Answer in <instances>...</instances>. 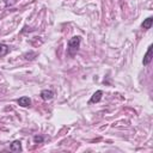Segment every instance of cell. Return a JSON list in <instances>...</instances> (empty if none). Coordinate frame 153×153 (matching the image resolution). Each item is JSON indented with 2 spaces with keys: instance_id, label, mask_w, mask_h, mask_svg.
Returning <instances> with one entry per match:
<instances>
[{
  "instance_id": "cell-5",
  "label": "cell",
  "mask_w": 153,
  "mask_h": 153,
  "mask_svg": "<svg viewBox=\"0 0 153 153\" xmlns=\"http://www.w3.org/2000/svg\"><path fill=\"white\" fill-rule=\"evenodd\" d=\"M10 151L12 152H22L23 148H22V142L19 140H14L11 145H10Z\"/></svg>"
},
{
  "instance_id": "cell-3",
  "label": "cell",
  "mask_w": 153,
  "mask_h": 153,
  "mask_svg": "<svg viewBox=\"0 0 153 153\" xmlns=\"http://www.w3.org/2000/svg\"><path fill=\"white\" fill-rule=\"evenodd\" d=\"M102 97H103V91H102V90H98V91H96V92H94V93L91 96L90 103H91V104L98 103V102L102 99Z\"/></svg>"
},
{
  "instance_id": "cell-2",
  "label": "cell",
  "mask_w": 153,
  "mask_h": 153,
  "mask_svg": "<svg viewBox=\"0 0 153 153\" xmlns=\"http://www.w3.org/2000/svg\"><path fill=\"white\" fill-rule=\"evenodd\" d=\"M152 50H153V47L152 45H149L148 48H147V51H146V54H145V56H143V60H142V63H143V66H148L149 63H151V61H152Z\"/></svg>"
},
{
  "instance_id": "cell-7",
  "label": "cell",
  "mask_w": 153,
  "mask_h": 153,
  "mask_svg": "<svg viewBox=\"0 0 153 153\" xmlns=\"http://www.w3.org/2000/svg\"><path fill=\"white\" fill-rule=\"evenodd\" d=\"M152 24H153V18H152V17H148V18H146V19L142 22L141 27H142L143 30H148V29H151Z\"/></svg>"
},
{
  "instance_id": "cell-9",
  "label": "cell",
  "mask_w": 153,
  "mask_h": 153,
  "mask_svg": "<svg viewBox=\"0 0 153 153\" xmlns=\"http://www.w3.org/2000/svg\"><path fill=\"white\" fill-rule=\"evenodd\" d=\"M32 140H33L35 143H42V142L44 141V137H43L42 135H35V136L32 137Z\"/></svg>"
},
{
  "instance_id": "cell-4",
  "label": "cell",
  "mask_w": 153,
  "mask_h": 153,
  "mask_svg": "<svg viewBox=\"0 0 153 153\" xmlns=\"http://www.w3.org/2000/svg\"><path fill=\"white\" fill-rule=\"evenodd\" d=\"M53 97H54V92L51 91V90H42V92H41V98L43 99V100H50V99H53Z\"/></svg>"
},
{
  "instance_id": "cell-10",
  "label": "cell",
  "mask_w": 153,
  "mask_h": 153,
  "mask_svg": "<svg viewBox=\"0 0 153 153\" xmlns=\"http://www.w3.org/2000/svg\"><path fill=\"white\" fill-rule=\"evenodd\" d=\"M18 1H19V0H4V4H5V6L10 7V6H13V5H16Z\"/></svg>"
},
{
  "instance_id": "cell-8",
  "label": "cell",
  "mask_w": 153,
  "mask_h": 153,
  "mask_svg": "<svg viewBox=\"0 0 153 153\" xmlns=\"http://www.w3.org/2000/svg\"><path fill=\"white\" fill-rule=\"evenodd\" d=\"M10 53V47L5 43H0V56H5Z\"/></svg>"
},
{
  "instance_id": "cell-6",
  "label": "cell",
  "mask_w": 153,
  "mask_h": 153,
  "mask_svg": "<svg viewBox=\"0 0 153 153\" xmlns=\"http://www.w3.org/2000/svg\"><path fill=\"white\" fill-rule=\"evenodd\" d=\"M17 102H18V104H19L20 106H23V108H27V106L31 105V99H30L29 97H26V96L20 97Z\"/></svg>"
},
{
  "instance_id": "cell-1",
  "label": "cell",
  "mask_w": 153,
  "mask_h": 153,
  "mask_svg": "<svg viewBox=\"0 0 153 153\" xmlns=\"http://www.w3.org/2000/svg\"><path fill=\"white\" fill-rule=\"evenodd\" d=\"M80 41L81 39H80L79 36H74L68 41V43H67V54L69 56H74L78 53V50L80 48Z\"/></svg>"
}]
</instances>
